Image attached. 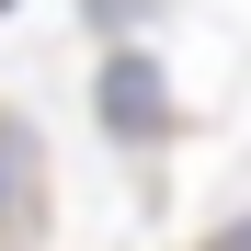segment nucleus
Here are the masks:
<instances>
[{"label":"nucleus","mask_w":251,"mask_h":251,"mask_svg":"<svg viewBox=\"0 0 251 251\" xmlns=\"http://www.w3.org/2000/svg\"><path fill=\"white\" fill-rule=\"evenodd\" d=\"M205 251H251V217H228V228H217V240H205Z\"/></svg>","instance_id":"nucleus-4"},{"label":"nucleus","mask_w":251,"mask_h":251,"mask_svg":"<svg viewBox=\"0 0 251 251\" xmlns=\"http://www.w3.org/2000/svg\"><path fill=\"white\" fill-rule=\"evenodd\" d=\"M92 103H103V137L114 149H160V137H172V80H160L149 46H114L103 80H92Z\"/></svg>","instance_id":"nucleus-1"},{"label":"nucleus","mask_w":251,"mask_h":251,"mask_svg":"<svg viewBox=\"0 0 251 251\" xmlns=\"http://www.w3.org/2000/svg\"><path fill=\"white\" fill-rule=\"evenodd\" d=\"M46 205H57V172H46V137L0 103V251H34L46 240Z\"/></svg>","instance_id":"nucleus-2"},{"label":"nucleus","mask_w":251,"mask_h":251,"mask_svg":"<svg viewBox=\"0 0 251 251\" xmlns=\"http://www.w3.org/2000/svg\"><path fill=\"white\" fill-rule=\"evenodd\" d=\"M149 12H160V0H92V23L114 34V46H126V23H149Z\"/></svg>","instance_id":"nucleus-3"}]
</instances>
